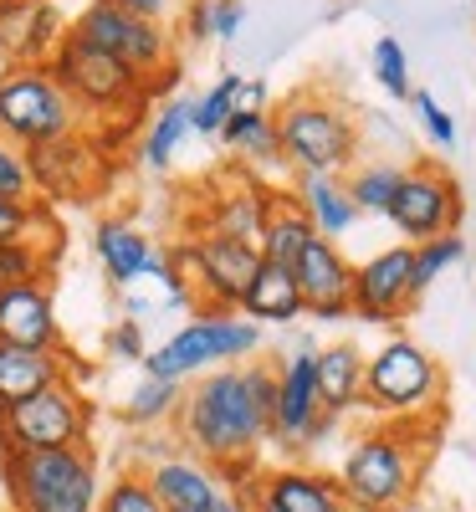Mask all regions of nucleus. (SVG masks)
<instances>
[{
    "mask_svg": "<svg viewBox=\"0 0 476 512\" xmlns=\"http://www.w3.org/2000/svg\"><path fill=\"white\" fill-rule=\"evenodd\" d=\"M410 425L415 420H395L354 441L338 472V492L349 502V512H400L415 497L425 456L420 446H410Z\"/></svg>",
    "mask_w": 476,
    "mask_h": 512,
    "instance_id": "3",
    "label": "nucleus"
},
{
    "mask_svg": "<svg viewBox=\"0 0 476 512\" xmlns=\"http://www.w3.org/2000/svg\"><path fill=\"white\" fill-rule=\"evenodd\" d=\"M190 118H195V98H175V103L159 108V118L149 123V134H144V164L149 169H169L180 139L190 134Z\"/></svg>",
    "mask_w": 476,
    "mask_h": 512,
    "instance_id": "28",
    "label": "nucleus"
},
{
    "mask_svg": "<svg viewBox=\"0 0 476 512\" xmlns=\"http://www.w3.org/2000/svg\"><path fill=\"white\" fill-rule=\"evenodd\" d=\"M292 277H297L308 318H318V323L354 318V267L343 262V251L328 236H313L302 246V256L292 262Z\"/></svg>",
    "mask_w": 476,
    "mask_h": 512,
    "instance_id": "15",
    "label": "nucleus"
},
{
    "mask_svg": "<svg viewBox=\"0 0 476 512\" xmlns=\"http://www.w3.org/2000/svg\"><path fill=\"white\" fill-rule=\"evenodd\" d=\"M441 395V364L430 359L415 338H389L364 359V405L374 415L415 420L430 400Z\"/></svg>",
    "mask_w": 476,
    "mask_h": 512,
    "instance_id": "10",
    "label": "nucleus"
},
{
    "mask_svg": "<svg viewBox=\"0 0 476 512\" xmlns=\"http://www.w3.org/2000/svg\"><path fill=\"white\" fill-rule=\"evenodd\" d=\"M256 497L272 512H349L338 492V477H323L313 466H277L256 477Z\"/></svg>",
    "mask_w": 476,
    "mask_h": 512,
    "instance_id": "20",
    "label": "nucleus"
},
{
    "mask_svg": "<svg viewBox=\"0 0 476 512\" xmlns=\"http://www.w3.org/2000/svg\"><path fill=\"white\" fill-rule=\"evenodd\" d=\"M0 200H36L31 190V169H26V149L0 134Z\"/></svg>",
    "mask_w": 476,
    "mask_h": 512,
    "instance_id": "36",
    "label": "nucleus"
},
{
    "mask_svg": "<svg viewBox=\"0 0 476 512\" xmlns=\"http://www.w3.org/2000/svg\"><path fill=\"white\" fill-rule=\"evenodd\" d=\"M108 6H118V11H128V16H144V21H164L175 0H108Z\"/></svg>",
    "mask_w": 476,
    "mask_h": 512,
    "instance_id": "42",
    "label": "nucleus"
},
{
    "mask_svg": "<svg viewBox=\"0 0 476 512\" xmlns=\"http://www.w3.org/2000/svg\"><path fill=\"white\" fill-rule=\"evenodd\" d=\"M57 262V251H47L41 241H6L0 246V292H11V287H36V282H47Z\"/></svg>",
    "mask_w": 476,
    "mask_h": 512,
    "instance_id": "30",
    "label": "nucleus"
},
{
    "mask_svg": "<svg viewBox=\"0 0 476 512\" xmlns=\"http://www.w3.org/2000/svg\"><path fill=\"white\" fill-rule=\"evenodd\" d=\"M236 88H241V72H226L205 98H195V118H190V134H205L215 139L221 134V123L231 118V103H236Z\"/></svg>",
    "mask_w": 476,
    "mask_h": 512,
    "instance_id": "34",
    "label": "nucleus"
},
{
    "mask_svg": "<svg viewBox=\"0 0 476 512\" xmlns=\"http://www.w3.org/2000/svg\"><path fill=\"white\" fill-rule=\"evenodd\" d=\"M0 477L16 512H98V451L62 446V451H0Z\"/></svg>",
    "mask_w": 476,
    "mask_h": 512,
    "instance_id": "2",
    "label": "nucleus"
},
{
    "mask_svg": "<svg viewBox=\"0 0 476 512\" xmlns=\"http://www.w3.org/2000/svg\"><path fill=\"white\" fill-rule=\"evenodd\" d=\"M41 221H47V210H41L36 200H0V246L26 241Z\"/></svg>",
    "mask_w": 476,
    "mask_h": 512,
    "instance_id": "38",
    "label": "nucleus"
},
{
    "mask_svg": "<svg viewBox=\"0 0 476 512\" xmlns=\"http://www.w3.org/2000/svg\"><path fill=\"white\" fill-rule=\"evenodd\" d=\"M395 185H400V164H364V169H354V180L343 190H349L359 216H364V210H369V216H384L389 200H395Z\"/></svg>",
    "mask_w": 476,
    "mask_h": 512,
    "instance_id": "31",
    "label": "nucleus"
},
{
    "mask_svg": "<svg viewBox=\"0 0 476 512\" xmlns=\"http://www.w3.org/2000/svg\"><path fill=\"white\" fill-rule=\"evenodd\" d=\"M272 410H277V369L272 364H221L205 369L180 395L175 425L180 446L210 466L251 461L272 441Z\"/></svg>",
    "mask_w": 476,
    "mask_h": 512,
    "instance_id": "1",
    "label": "nucleus"
},
{
    "mask_svg": "<svg viewBox=\"0 0 476 512\" xmlns=\"http://www.w3.org/2000/svg\"><path fill=\"white\" fill-rule=\"evenodd\" d=\"M297 205L308 210L313 231L328 236V241L343 236V231L359 221V210H354V200H349V190H343L338 175H302L297 180Z\"/></svg>",
    "mask_w": 476,
    "mask_h": 512,
    "instance_id": "26",
    "label": "nucleus"
},
{
    "mask_svg": "<svg viewBox=\"0 0 476 512\" xmlns=\"http://www.w3.org/2000/svg\"><path fill=\"white\" fill-rule=\"evenodd\" d=\"M389 221H395V231L420 246V241H436V236H451L466 216V205H461V185L446 175L441 164H410L400 169V185H395V200H389L384 210Z\"/></svg>",
    "mask_w": 476,
    "mask_h": 512,
    "instance_id": "11",
    "label": "nucleus"
},
{
    "mask_svg": "<svg viewBox=\"0 0 476 512\" xmlns=\"http://www.w3.org/2000/svg\"><path fill=\"white\" fill-rule=\"evenodd\" d=\"M251 512H272V507H262V502H256V507H251Z\"/></svg>",
    "mask_w": 476,
    "mask_h": 512,
    "instance_id": "44",
    "label": "nucleus"
},
{
    "mask_svg": "<svg viewBox=\"0 0 476 512\" xmlns=\"http://www.w3.org/2000/svg\"><path fill=\"white\" fill-rule=\"evenodd\" d=\"M415 113H420V128H425V139L436 144V149H456V118L436 103V93H410Z\"/></svg>",
    "mask_w": 476,
    "mask_h": 512,
    "instance_id": "37",
    "label": "nucleus"
},
{
    "mask_svg": "<svg viewBox=\"0 0 476 512\" xmlns=\"http://www.w3.org/2000/svg\"><path fill=\"white\" fill-rule=\"evenodd\" d=\"M333 431V415L318 405V384H313V354H287L277 364V410H272V436L282 446H308Z\"/></svg>",
    "mask_w": 476,
    "mask_h": 512,
    "instance_id": "16",
    "label": "nucleus"
},
{
    "mask_svg": "<svg viewBox=\"0 0 476 512\" xmlns=\"http://www.w3.org/2000/svg\"><path fill=\"white\" fill-rule=\"evenodd\" d=\"M103 344H108V354H113V359H123V364H144V354H149V349H144V328H139L134 318L113 323Z\"/></svg>",
    "mask_w": 476,
    "mask_h": 512,
    "instance_id": "39",
    "label": "nucleus"
},
{
    "mask_svg": "<svg viewBox=\"0 0 476 512\" xmlns=\"http://www.w3.org/2000/svg\"><path fill=\"white\" fill-rule=\"evenodd\" d=\"M185 31H190V41H210V0H195L185 11Z\"/></svg>",
    "mask_w": 476,
    "mask_h": 512,
    "instance_id": "43",
    "label": "nucleus"
},
{
    "mask_svg": "<svg viewBox=\"0 0 476 512\" xmlns=\"http://www.w3.org/2000/svg\"><path fill=\"white\" fill-rule=\"evenodd\" d=\"M72 354L67 349H16V344H0V415L11 405H21L26 395L47 390L57 379H72Z\"/></svg>",
    "mask_w": 476,
    "mask_h": 512,
    "instance_id": "21",
    "label": "nucleus"
},
{
    "mask_svg": "<svg viewBox=\"0 0 476 512\" xmlns=\"http://www.w3.org/2000/svg\"><path fill=\"white\" fill-rule=\"evenodd\" d=\"M420 303V282H415V246H384L379 256L354 267V318L389 328L410 318Z\"/></svg>",
    "mask_w": 476,
    "mask_h": 512,
    "instance_id": "13",
    "label": "nucleus"
},
{
    "mask_svg": "<svg viewBox=\"0 0 476 512\" xmlns=\"http://www.w3.org/2000/svg\"><path fill=\"white\" fill-rule=\"evenodd\" d=\"M98 512H164L149 477L144 472H118L103 492H98Z\"/></svg>",
    "mask_w": 476,
    "mask_h": 512,
    "instance_id": "32",
    "label": "nucleus"
},
{
    "mask_svg": "<svg viewBox=\"0 0 476 512\" xmlns=\"http://www.w3.org/2000/svg\"><path fill=\"white\" fill-rule=\"evenodd\" d=\"M93 400L72 379H57L47 390L26 395L0 415V451H62V446H88L93 441Z\"/></svg>",
    "mask_w": 476,
    "mask_h": 512,
    "instance_id": "5",
    "label": "nucleus"
},
{
    "mask_svg": "<svg viewBox=\"0 0 476 512\" xmlns=\"http://www.w3.org/2000/svg\"><path fill=\"white\" fill-rule=\"evenodd\" d=\"M77 41L108 52L113 62H123L134 77L144 82H159L169 72H180V57H175V36L164 31V21H144V16H128L108 0H93L72 26H67Z\"/></svg>",
    "mask_w": 476,
    "mask_h": 512,
    "instance_id": "8",
    "label": "nucleus"
},
{
    "mask_svg": "<svg viewBox=\"0 0 476 512\" xmlns=\"http://www.w3.org/2000/svg\"><path fill=\"white\" fill-rule=\"evenodd\" d=\"M231 113H267V82H262V77H241Z\"/></svg>",
    "mask_w": 476,
    "mask_h": 512,
    "instance_id": "41",
    "label": "nucleus"
},
{
    "mask_svg": "<svg viewBox=\"0 0 476 512\" xmlns=\"http://www.w3.org/2000/svg\"><path fill=\"white\" fill-rule=\"evenodd\" d=\"M313 384L323 415L343 420L364 405V354L359 344H318L313 354Z\"/></svg>",
    "mask_w": 476,
    "mask_h": 512,
    "instance_id": "22",
    "label": "nucleus"
},
{
    "mask_svg": "<svg viewBox=\"0 0 476 512\" xmlns=\"http://www.w3.org/2000/svg\"><path fill=\"white\" fill-rule=\"evenodd\" d=\"M246 21V6L241 0H210V41H231Z\"/></svg>",
    "mask_w": 476,
    "mask_h": 512,
    "instance_id": "40",
    "label": "nucleus"
},
{
    "mask_svg": "<svg viewBox=\"0 0 476 512\" xmlns=\"http://www.w3.org/2000/svg\"><path fill=\"white\" fill-rule=\"evenodd\" d=\"M0 344H16V349H67L47 282L0 292Z\"/></svg>",
    "mask_w": 476,
    "mask_h": 512,
    "instance_id": "19",
    "label": "nucleus"
},
{
    "mask_svg": "<svg viewBox=\"0 0 476 512\" xmlns=\"http://www.w3.org/2000/svg\"><path fill=\"white\" fill-rule=\"evenodd\" d=\"M466 256V241H461V231H451V236H436V241H420L415 246V282H420V292L436 282L446 267H456Z\"/></svg>",
    "mask_w": 476,
    "mask_h": 512,
    "instance_id": "35",
    "label": "nucleus"
},
{
    "mask_svg": "<svg viewBox=\"0 0 476 512\" xmlns=\"http://www.w3.org/2000/svg\"><path fill=\"white\" fill-rule=\"evenodd\" d=\"M318 231L308 221V210L297 205V195H277L267 200V221H262V236H256V251H262V262H277V267H292L302 246H308Z\"/></svg>",
    "mask_w": 476,
    "mask_h": 512,
    "instance_id": "25",
    "label": "nucleus"
},
{
    "mask_svg": "<svg viewBox=\"0 0 476 512\" xmlns=\"http://www.w3.org/2000/svg\"><path fill=\"white\" fill-rule=\"evenodd\" d=\"M67 21L57 16L52 0H11L0 6V57L6 67H47L62 47Z\"/></svg>",
    "mask_w": 476,
    "mask_h": 512,
    "instance_id": "17",
    "label": "nucleus"
},
{
    "mask_svg": "<svg viewBox=\"0 0 476 512\" xmlns=\"http://www.w3.org/2000/svg\"><path fill=\"white\" fill-rule=\"evenodd\" d=\"M144 477H149V487H154L164 512H215V497H221V487H226L221 477H215V466L190 456L185 446L149 461Z\"/></svg>",
    "mask_w": 476,
    "mask_h": 512,
    "instance_id": "18",
    "label": "nucleus"
},
{
    "mask_svg": "<svg viewBox=\"0 0 476 512\" xmlns=\"http://www.w3.org/2000/svg\"><path fill=\"white\" fill-rule=\"evenodd\" d=\"M221 139L226 149H236L241 159H256V164H277L282 154H277V123H272V113H231L226 123H221Z\"/></svg>",
    "mask_w": 476,
    "mask_h": 512,
    "instance_id": "27",
    "label": "nucleus"
},
{
    "mask_svg": "<svg viewBox=\"0 0 476 512\" xmlns=\"http://www.w3.org/2000/svg\"><path fill=\"white\" fill-rule=\"evenodd\" d=\"M180 395H185L180 384H169V379H149V374H144V384L123 400V410H118V415H123L128 425H139V431H154V425L175 420Z\"/></svg>",
    "mask_w": 476,
    "mask_h": 512,
    "instance_id": "29",
    "label": "nucleus"
},
{
    "mask_svg": "<svg viewBox=\"0 0 476 512\" xmlns=\"http://www.w3.org/2000/svg\"><path fill=\"white\" fill-rule=\"evenodd\" d=\"M82 113L72 98L57 88V77L47 67H6L0 72V134L11 144L31 149L62 134H77Z\"/></svg>",
    "mask_w": 476,
    "mask_h": 512,
    "instance_id": "9",
    "label": "nucleus"
},
{
    "mask_svg": "<svg viewBox=\"0 0 476 512\" xmlns=\"http://www.w3.org/2000/svg\"><path fill=\"white\" fill-rule=\"evenodd\" d=\"M272 123H277V154H282V164L297 169V180L302 175H338V169L354 164L359 128L333 98L302 88V93L282 98Z\"/></svg>",
    "mask_w": 476,
    "mask_h": 512,
    "instance_id": "4",
    "label": "nucleus"
},
{
    "mask_svg": "<svg viewBox=\"0 0 476 512\" xmlns=\"http://www.w3.org/2000/svg\"><path fill=\"white\" fill-rule=\"evenodd\" d=\"M175 267H190L195 272V287L205 297V313L200 318H215V313H236L246 282L262 267V251L246 246V241H231V236H215V231H200L195 241H185L175 251Z\"/></svg>",
    "mask_w": 476,
    "mask_h": 512,
    "instance_id": "12",
    "label": "nucleus"
},
{
    "mask_svg": "<svg viewBox=\"0 0 476 512\" xmlns=\"http://www.w3.org/2000/svg\"><path fill=\"white\" fill-rule=\"evenodd\" d=\"M369 62H374V77H379L384 93H395V98H410V93H415V88H410V57H405V47H400V36H374Z\"/></svg>",
    "mask_w": 476,
    "mask_h": 512,
    "instance_id": "33",
    "label": "nucleus"
},
{
    "mask_svg": "<svg viewBox=\"0 0 476 512\" xmlns=\"http://www.w3.org/2000/svg\"><path fill=\"white\" fill-rule=\"evenodd\" d=\"M236 308H241L251 323H297V318H308L292 267H277V262L256 267V277L246 282V292H241Z\"/></svg>",
    "mask_w": 476,
    "mask_h": 512,
    "instance_id": "24",
    "label": "nucleus"
},
{
    "mask_svg": "<svg viewBox=\"0 0 476 512\" xmlns=\"http://www.w3.org/2000/svg\"><path fill=\"white\" fill-rule=\"evenodd\" d=\"M47 72L57 77V88L72 98L77 113H103V118H118V113H134L149 103V88L144 77H134L123 62H113L108 52L77 41L72 31L62 36V47L52 52Z\"/></svg>",
    "mask_w": 476,
    "mask_h": 512,
    "instance_id": "6",
    "label": "nucleus"
},
{
    "mask_svg": "<svg viewBox=\"0 0 476 512\" xmlns=\"http://www.w3.org/2000/svg\"><path fill=\"white\" fill-rule=\"evenodd\" d=\"M267 200H272V190H267L262 180L236 175V190L215 195V200L205 205V231L256 246V236H262V221H267Z\"/></svg>",
    "mask_w": 476,
    "mask_h": 512,
    "instance_id": "23",
    "label": "nucleus"
},
{
    "mask_svg": "<svg viewBox=\"0 0 476 512\" xmlns=\"http://www.w3.org/2000/svg\"><path fill=\"white\" fill-rule=\"evenodd\" d=\"M262 349V328L241 323L236 313H215V318H190L169 344L144 354V374L149 379H169V384H185L190 374H205L210 364H236L251 359Z\"/></svg>",
    "mask_w": 476,
    "mask_h": 512,
    "instance_id": "7",
    "label": "nucleus"
},
{
    "mask_svg": "<svg viewBox=\"0 0 476 512\" xmlns=\"http://www.w3.org/2000/svg\"><path fill=\"white\" fill-rule=\"evenodd\" d=\"M31 190L47 200H93L103 185V149L82 134H62L26 149Z\"/></svg>",
    "mask_w": 476,
    "mask_h": 512,
    "instance_id": "14",
    "label": "nucleus"
},
{
    "mask_svg": "<svg viewBox=\"0 0 476 512\" xmlns=\"http://www.w3.org/2000/svg\"><path fill=\"white\" fill-rule=\"evenodd\" d=\"M0 6H11V0H0Z\"/></svg>",
    "mask_w": 476,
    "mask_h": 512,
    "instance_id": "45",
    "label": "nucleus"
}]
</instances>
